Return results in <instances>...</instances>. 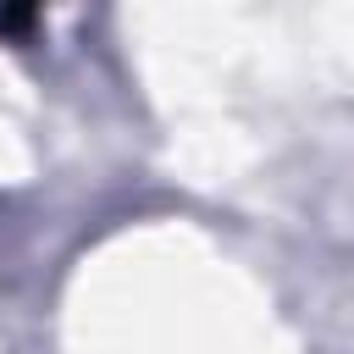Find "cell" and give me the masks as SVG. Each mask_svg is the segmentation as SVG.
I'll return each instance as SVG.
<instances>
[{
    "label": "cell",
    "instance_id": "6da1fadb",
    "mask_svg": "<svg viewBox=\"0 0 354 354\" xmlns=\"http://www.w3.org/2000/svg\"><path fill=\"white\" fill-rule=\"evenodd\" d=\"M33 6H39V0H0V28H6V33H22Z\"/></svg>",
    "mask_w": 354,
    "mask_h": 354
}]
</instances>
